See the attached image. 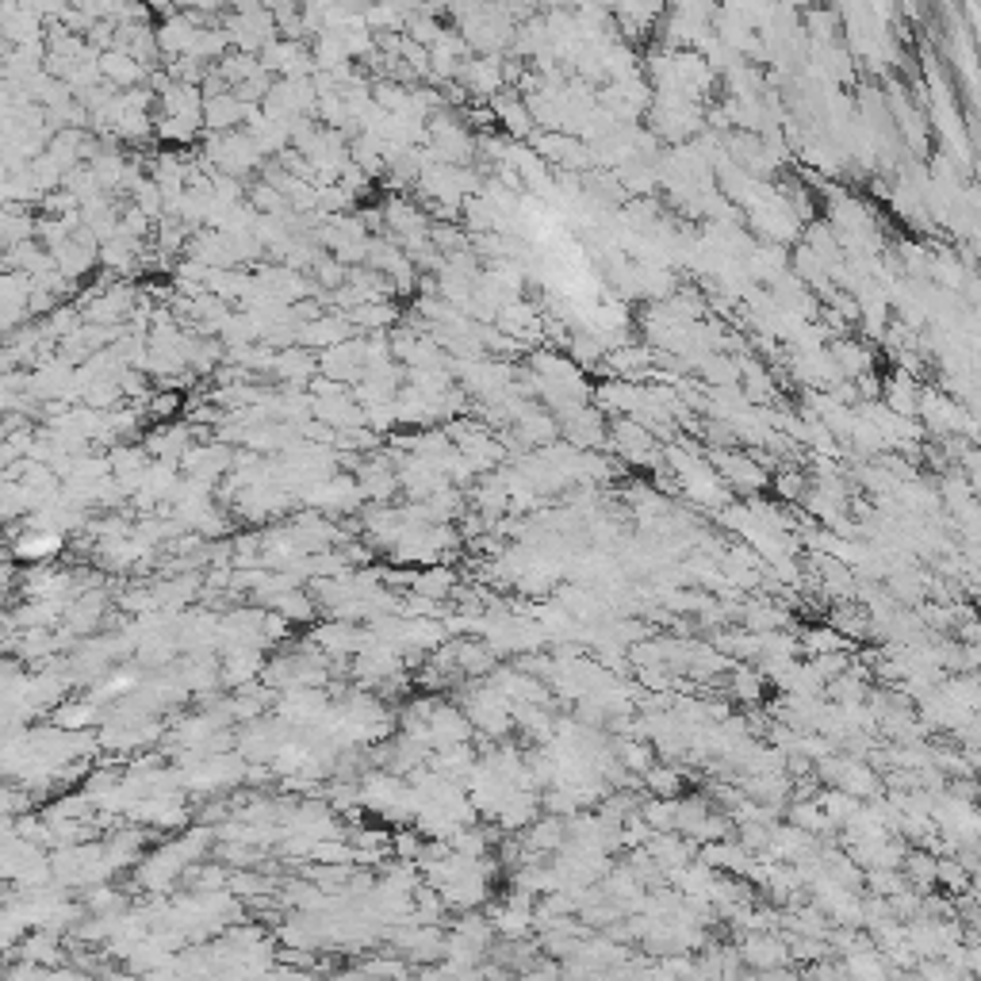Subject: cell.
Here are the masks:
<instances>
[{"instance_id": "3", "label": "cell", "mask_w": 981, "mask_h": 981, "mask_svg": "<svg viewBox=\"0 0 981 981\" xmlns=\"http://www.w3.org/2000/svg\"><path fill=\"white\" fill-rule=\"evenodd\" d=\"M62 548V537L58 533H50V529H23L20 533V541L12 545V552H16V560H46V556H54Z\"/></svg>"}, {"instance_id": "4", "label": "cell", "mask_w": 981, "mask_h": 981, "mask_svg": "<svg viewBox=\"0 0 981 981\" xmlns=\"http://www.w3.org/2000/svg\"><path fill=\"white\" fill-rule=\"evenodd\" d=\"M150 418H169V414H177L181 407V395L177 391H161V395H150Z\"/></svg>"}, {"instance_id": "1", "label": "cell", "mask_w": 981, "mask_h": 981, "mask_svg": "<svg viewBox=\"0 0 981 981\" xmlns=\"http://www.w3.org/2000/svg\"><path fill=\"white\" fill-rule=\"evenodd\" d=\"M96 66H100V81L112 85V89H123V85L131 89V85H138L146 77V66H138L127 50H100Z\"/></svg>"}, {"instance_id": "2", "label": "cell", "mask_w": 981, "mask_h": 981, "mask_svg": "<svg viewBox=\"0 0 981 981\" xmlns=\"http://www.w3.org/2000/svg\"><path fill=\"white\" fill-rule=\"evenodd\" d=\"M204 123L215 135H230V131H238V123H246V104H238L234 92L204 96Z\"/></svg>"}]
</instances>
